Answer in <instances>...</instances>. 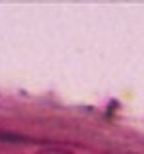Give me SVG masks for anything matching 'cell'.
Here are the masks:
<instances>
[{
    "label": "cell",
    "instance_id": "1",
    "mask_svg": "<svg viewBox=\"0 0 144 154\" xmlns=\"http://www.w3.org/2000/svg\"><path fill=\"white\" fill-rule=\"evenodd\" d=\"M37 154H73L69 150H64V148H46V150H40Z\"/></svg>",
    "mask_w": 144,
    "mask_h": 154
}]
</instances>
